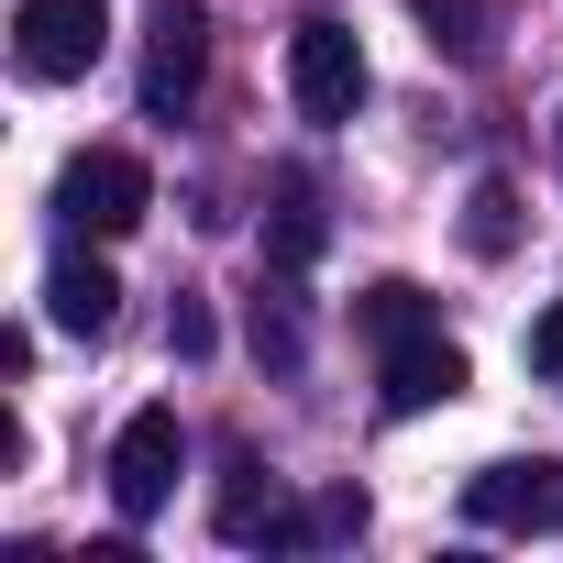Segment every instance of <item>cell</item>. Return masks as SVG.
<instances>
[{
  "mask_svg": "<svg viewBox=\"0 0 563 563\" xmlns=\"http://www.w3.org/2000/svg\"><path fill=\"white\" fill-rule=\"evenodd\" d=\"M210 519H221V541H310V519L288 508V486H276L254 453L221 464V508H210Z\"/></svg>",
  "mask_w": 563,
  "mask_h": 563,
  "instance_id": "8",
  "label": "cell"
},
{
  "mask_svg": "<svg viewBox=\"0 0 563 563\" xmlns=\"http://www.w3.org/2000/svg\"><path fill=\"white\" fill-rule=\"evenodd\" d=\"M56 210L78 221V232H133L144 210H155V177H144V155H122V144H89V155H67V177H56Z\"/></svg>",
  "mask_w": 563,
  "mask_h": 563,
  "instance_id": "2",
  "label": "cell"
},
{
  "mask_svg": "<svg viewBox=\"0 0 563 563\" xmlns=\"http://www.w3.org/2000/svg\"><path fill=\"white\" fill-rule=\"evenodd\" d=\"M376 398H387L398 420H420V409H453V398H464V354H453L442 332H420V343H387V354H376Z\"/></svg>",
  "mask_w": 563,
  "mask_h": 563,
  "instance_id": "7",
  "label": "cell"
},
{
  "mask_svg": "<svg viewBox=\"0 0 563 563\" xmlns=\"http://www.w3.org/2000/svg\"><path fill=\"white\" fill-rule=\"evenodd\" d=\"M464 519L475 530H563V464H486V475H464Z\"/></svg>",
  "mask_w": 563,
  "mask_h": 563,
  "instance_id": "5",
  "label": "cell"
},
{
  "mask_svg": "<svg viewBox=\"0 0 563 563\" xmlns=\"http://www.w3.org/2000/svg\"><path fill=\"white\" fill-rule=\"evenodd\" d=\"M45 310H56V332L100 343V332L122 321V276H111L100 254H56V276H45Z\"/></svg>",
  "mask_w": 563,
  "mask_h": 563,
  "instance_id": "9",
  "label": "cell"
},
{
  "mask_svg": "<svg viewBox=\"0 0 563 563\" xmlns=\"http://www.w3.org/2000/svg\"><path fill=\"white\" fill-rule=\"evenodd\" d=\"M199 78H210V34H199V12H155V45H144V111L155 122H177L188 100H199Z\"/></svg>",
  "mask_w": 563,
  "mask_h": 563,
  "instance_id": "6",
  "label": "cell"
},
{
  "mask_svg": "<svg viewBox=\"0 0 563 563\" xmlns=\"http://www.w3.org/2000/svg\"><path fill=\"white\" fill-rule=\"evenodd\" d=\"M354 332L387 354V343H420V332H442V321H431V299L409 288V276H376V288L354 299Z\"/></svg>",
  "mask_w": 563,
  "mask_h": 563,
  "instance_id": "10",
  "label": "cell"
},
{
  "mask_svg": "<svg viewBox=\"0 0 563 563\" xmlns=\"http://www.w3.org/2000/svg\"><path fill=\"white\" fill-rule=\"evenodd\" d=\"M288 100H299V122H354L365 111V45L343 23H299L288 34Z\"/></svg>",
  "mask_w": 563,
  "mask_h": 563,
  "instance_id": "3",
  "label": "cell"
},
{
  "mask_svg": "<svg viewBox=\"0 0 563 563\" xmlns=\"http://www.w3.org/2000/svg\"><path fill=\"white\" fill-rule=\"evenodd\" d=\"M464 254H475V265L519 254V188H508V177H475V188H464Z\"/></svg>",
  "mask_w": 563,
  "mask_h": 563,
  "instance_id": "11",
  "label": "cell"
},
{
  "mask_svg": "<svg viewBox=\"0 0 563 563\" xmlns=\"http://www.w3.org/2000/svg\"><path fill=\"white\" fill-rule=\"evenodd\" d=\"M321 254V210H310V188L288 177V188H276V265H310Z\"/></svg>",
  "mask_w": 563,
  "mask_h": 563,
  "instance_id": "13",
  "label": "cell"
},
{
  "mask_svg": "<svg viewBox=\"0 0 563 563\" xmlns=\"http://www.w3.org/2000/svg\"><path fill=\"white\" fill-rule=\"evenodd\" d=\"M100 45H111V0H23V12H12V67H23L34 89L89 78Z\"/></svg>",
  "mask_w": 563,
  "mask_h": 563,
  "instance_id": "1",
  "label": "cell"
},
{
  "mask_svg": "<svg viewBox=\"0 0 563 563\" xmlns=\"http://www.w3.org/2000/svg\"><path fill=\"white\" fill-rule=\"evenodd\" d=\"M166 343H177V354L199 365V354H210V310H199V299H177V321H166Z\"/></svg>",
  "mask_w": 563,
  "mask_h": 563,
  "instance_id": "16",
  "label": "cell"
},
{
  "mask_svg": "<svg viewBox=\"0 0 563 563\" xmlns=\"http://www.w3.org/2000/svg\"><path fill=\"white\" fill-rule=\"evenodd\" d=\"M343 530H365V497H354V486H343V497H321V508H310V541H343Z\"/></svg>",
  "mask_w": 563,
  "mask_h": 563,
  "instance_id": "15",
  "label": "cell"
},
{
  "mask_svg": "<svg viewBox=\"0 0 563 563\" xmlns=\"http://www.w3.org/2000/svg\"><path fill=\"white\" fill-rule=\"evenodd\" d=\"M177 464H188L177 409H133L122 442H111V508H122V519H155V508L177 497Z\"/></svg>",
  "mask_w": 563,
  "mask_h": 563,
  "instance_id": "4",
  "label": "cell"
},
{
  "mask_svg": "<svg viewBox=\"0 0 563 563\" xmlns=\"http://www.w3.org/2000/svg\"><path fill=\"white\" fill-rule=\"evenodd\" d=\"M409 12L431 23V45H442V56H486V23H497L486 0H409Z\"/></svg>",
  "mask_w": 563,
  "mask_h": 563,
  "instance_id": "12",
  "label": "cell"
},
{
  "mask_svg": "<svg viewBox=\"0 0 563 563\" xmlns=\"http://www.w3.org/2000/svg\"><path fill=\"white\" fill-rule=\"evenodd\" d=\"M254 354H276V365H299V321L276 310V299H254Z\"/></svg>",
  "mask_w": 563,
  "mask_h": 563,
  "instance_id": "14",
  "label": "cell"
},
{
  "mask_svg": "<svg viewBox=\"0 0 563 563\" xmlns=\"http://www.w3.org/2000/svg\"><path fill=\"white\" fill-rule=\"evenodd\" d=\"M530 365H541V376H563V299L530 321Z\"/></svg>",
  "mask_w": 563,
  "mask_h": 563,
  "instance_id": "17",
  "label": "cell"
}]
</instances>
